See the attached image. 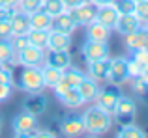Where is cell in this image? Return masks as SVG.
I'll return each mask as SVG.
<instances>
[{
    "label": "cell",
    "instance_id": "27",
    "mask_svg": "<svg viewBox=\"0 0 148 138\" xmlns=\"http://www.w3.org/2000/svg\"><path fill=\"white\" fill-rule=\"evenodd\" d=\"M0 62H6L13 66L17 60H15V51L11 47L10 39H0Z\"/></svg>",
    "mask_w": 148,
    "mask_h": 138
},
{
    "label": "cell",
    "instance_id": "4",
    "mask_svg": "<svg viewBox=\"0 0 148 138\" xmlns=\"http://www.w3.org/2000/svg\"><path fill=\"white\" fill-rule=\"evenodd\" d=\"M38 129V120L34 114H28V112H21L13 118V131H15V136H21V138H26V136H32V133Z\"/></svg>",
    "mask_w": 148,
    "mask_h": 138
},
{
    "label": "cell",
    "instance_id": "34",
    "mask_svg": "<svg viewBox=\"0 0 148 138\" xmlns=\"http://www.w3.org/2000/svg\"><path fill=\"white\" fill-rule=\"evenodd\" d=\"M11 43V47H13V51H15V54H17L21 49H25L26 45H28V39H26V34L25 36H13V39L10 41Z\"/></svg>",
    "mask_w": 148,
    "mask_h": 138
},
{
    "label": "cell",
    "instance_id": "40",
    "mask_svg": "<svg viewBox=\"0 0 148 138\" xmlns=\"http://www.w3.org/2000/svg\"><path fill=\"white\" fill-rule=\"evenodd\" d=\"M66 6V9H69V7H75V6H81V4H86L90 2V0H62Z\"/></svg>",
    "mask_w": 148,
    "mask_h": 138
},
{
    "label": "cell",
    "instance_id": "31",
    "mask_svg": "<svg viewBox=\"0 0 148 138\" xmlns=\"http://www.w3.org/2000/svg\"><path fill=\"white\" fill-rule=\"evenodd\" d=\"M111 4L114 6V9L118 11L120 15L133 13V9H135V0H112Z\"/></svg>",
    "mask_w": 148,
    "mask_h": 138
},
{
    "label": "cell",
    "instance_id": "14",
    "mask_svg": "<svg viewBox=\"0 0 148 138\" xmlns=\"http://www.w3.org/2000/svg\"><path fill=\"white\" fill-rule=\"evenodd\" d=\"M56 93V97L60 99L62 105L69 106V108H79V106L84 105V99L81 97L79 90L77 88H62V90L54 91Z\"/></svg>",
    "mask_w": 148,
    "mask_h": 138
},
{
    "label": "cell",
    "instance_id": "11",
    "mask_svg": "<svg viewBox=\"0 0 148 138\" xmlns=\"http://www.w3.org/2000/svg\"><path fill=\"white\" fill-rule=\"evenodd\" d=\"M126 45L130 51H143V49H148V28L146 26H141L135 32L127 34L126 36Z\"/></svg>",
    "mask_w": 148,
    "mask_h": 138
},
{
    "label": "cell",
    "instance_id": "12",
    "mask_svg": "<svg viewBox=\"0 0 148 138\" xmlns=\"http://www.w3.org/2000/svg\"><path fill=\"white\" fill-rule=\"evenodd\" d=\"M75 28H77V24H75V21L69 17L68 11H62V13L54 15L53 21H51V30H54V32H62V34L71 36V34L75 32Z\"/></svg>",
    "mask_w": 148,
    "mask_h": 138
},
{
    "label": "cell",
    "instance_id": "33",
    "mask_svg": "<svg viewBox=\"0 0 148 138\" xmlns=\"http://www.w3.org/2000/svg\"><path fill=\"white\" fill-rule=\"evenodd\" d=\"M133 60L139 62V66L143 69H148V49H143V51H135L133 52Z\"/></svg>",
    "mask_w": 148,
    "mask_h": 138
},
{
    "label": "cell",
    "instance_id": "5",
    "mask_svg": "<svg viewBox=\"0 0 148 138\" xmlns=\"http://www.w3.org/2000/svg\"><path fill=\"white\" fill-rule=\"evenodd\" d=\"M69 13V17L75 21V24H90L92 21H96V11H98V6H94L92 2H86V4H81V6H75V7H69L66 9Z\"/></svg>",
    "mask_w": 148,
    "mask_h": 138
},
{
    "label": "cell",
    "instance_id": "42",
    "mask_svg": "<svg viewBox=\"0 0 148 138\" xmlns=\"http://www.w3.org/2000/svg\"><path fill=\"white\" fill-rule=\"evenodd\" d=\"M17 2L19 0H0V7L2 6H11L13 7V6H17Z\"/></svg>",
    "mask_w": 148,
    "mask_h": 138
},
{
    "label": "cell",
    "instance_id": "6",
    "mask_svg": "<svg viewBox=\"0 0 148 138\" xmlns=\"http://www.w3.org/2000/svg\"><path fill=\"white\" fill-rule=\"evenodd\" d=\"M135 112H137V106H135V101H133V99L120 95L118 101H116L114 112H112V114H116V120H118L122 125H127V123H131V121H133Z\"/></svg>",
    "mask_w": 148,
    "mask_h": 138
},
{
    "label": "cell",
    "instance_id": "36",
    "mask_svg": "<svg viewBox=\"0 0 148 138\" xmlns=\"http://www.w3.org/2000/svg\"><path fill=\"white\" fill-rule=\"evenodd\" d=\"M127 71H130V76H135V78H137V76H141V73L145 71V69L139 66V62H135V60L131 58V60H127Z\"/></svg>",
    "mask_w": 148,
    "mask_h": 138
},
{
    "label": "cell",
    "instance_id": "41",
    "mask_svg": "<svg viewBox=\"0 0 148 138\" xmlns=\"http://www.w3.org/2000/svg\"><path fill=\"white\" fill-rule=\"evenodd\" d=\"M32 136H36V138H53L54 135L49 133V131H40V129H36V131L32 133Z\"/></svg>",
    "mask_w": 148,
    "mask_h": 138
},
{
    "label": "cell",
    "instance_id": "47",
    "mask_svg": "<svg viewBox=\"0 0 148 138\" xmlns=\"http://www.w3.org/2000/svg\"><path fill=\"white\" fill-rule=\"evenodd\" d=\"M146 28H148V24H146Z\"/></svg>",
    "mask_w": 148,
    "mask_h": 138
},
{
    "label": "cell",
    "instance_id": "9",
    "mask_svg": "<svg viewBox=\"0 0 148 138\" xmlns=\"http://www.w3.org/2000/svg\"><path fill=\"white\" fill-rule=\"evenodd\" d=\"M60 131H62V135H66V136H81V135H84L86 129H84L83 116H77V114L66 116L64 120H62V123H60Z\"/></svg>",
    "mask_w": 148,
    "mask_h": 138
},
{
    "label": "cell",
    "instance_id": "26",
    "mask_svg": "<svg viewBox=\"0 0 148 138\" xmlns=\"http://www.w3.org/2000/svg\"><path fill=\"white\" fill-rule=\"evenodd\" d=\"M41 76H43V84L49 88H54L62 78V69H56V67H51V66H45L41 69Z\"/></svg>",
    "mask_w": 148,
    "mask_h": 138
},
{
    "label": "cell",
    "instance_id": "46",
    "mask_svg": "<svg viewBox=\"0 0 148 138\" xmlns=\"http://www.w3.org/2000/svg\"><path fill=\"white\" fill-rule=\"evenodd\" d=\"M135 2H143V0H135Z\"/></svg>",
    "mask_w": 148,
    "mask_h": 138
},
{
    "label": "cell",
    "instance_id": "8",
    "mask_svg": "<svg viewBox=\"0 0 148 138\" xmlns=\"http://www.w3.org/2000/svg\"><path fill=\"white\" fill-rule=\"evenodd\" d=\"M130 78V71H127V60L126 58H114L111 60V67H109L107 80L111 84H122Z\"/></svg>",
    "mask_w": 148,
    "mask_h": 138
},
{
    "label": "cell",
    "instance_id": "29",
    "mask_svg": "<svg viewBox=\"0 0 148 138\" xmlns=\"http://www.w3.org/2000/svg\"><path fill=\"white\" fill-rule=\"evenodd\" d=\"M41 9H43L45 13H49L51 17H54V15L66 11V6H64L62 0H43V2H41Z\"/></svg>",
    "mask_w": 148,
    "mask_h": 138
},
{
    "label": "cell",
    "instance_id": "44",
    "mask_svg": "<svg viewBox=\"0 0 148 138\" xmlns=\"http://www.w3.org/2000/svg\"><path fill=\"white\" fill-rule=\"evenodd\" d=\"M94 6H105V4H111L112 0H90Z\"/></svg>",
    "mask_w": 148,
    "mask_h": 138
},
{
    "label": "cell",
    "instance_id": "24",
    "mask_svg": "<svg viewBox=\"0 0 148 138\" xmlns=\"http://www.w3.org/2000/svg\"><path fill=\"white\" fill-rule=\"evenodd\" d=\"M26 39H28V45L45 51V49H47V41H49V30H34V28H30L28 34H26Z\"/></svg>",
    "mask_w": 148,
    "mask_h": 138
},
{
    "label": "cell",
    "instance_id": "2",
    "mask_svg": "<svg viewBox=\"0 0 148 138\" xmlns=\"http://www.w3.org/2000/svg\"><path fill=\"white\" fill-rule=\"evenodd\" d=\"M19 86L21 90L28 91V93H38L45 88L43 76H41V69L34 66H23L21 75H19Z\"/></svg>",
    "mask_w": 148,
    "mask_h": 138
},
{
    "label": "cell",
    "instance_id": "43",
    "mask_svg": "<svg viewBox=\"0 0 148 138\" xmlns=\"http://www.w3.org/2000/svg\"><path fill=\"white\" fill-rule=\"evenodd\" d=\"M139 78H141L143 82H145V86L148 88V69H145V71L141 73V76H139Z\"/></svg>",
    "mask_w": 148,
    "mask_h": 138
},
{
    "label": "cell",
    "instance_id": "13",
    "mask_svg": "<svg viewBox=\"0 0 148 138\" xmlns=\"http://www.w3.org/2000/svg\"><path fill=\"white\" fill-rule=\"evenodd\" d=\"M11 22V36H25L30 30V17L23 9H15L10 19Z\"/></svg>",
    "mask_w": 148,
    "mask_h": 138
},
{
    "label": "cell",
    "instance_id": "19",
    "mask_svg": "<svg viewBox=\"0 0 148 138\" xmlns=\"http://www.w3.org/2000/svg\"><path fill=\"white\" fill-rule=\"evenodd\" d=\"M141 21H139L137 17H135L133 13H126V15H120L118 17V21H116V24H114V28L118 30L122 36H127V34H131V32H135L137 28H141Z\"/></svg>",
    "mask_w": 148,
    "mask_h": 138
},
{
    "label": "cell",
    "instance_id": "22",
    "mask_svg": "<svg viewBox=\"0 0 148 138\" xmlns=\"http://www.w3.org/2000/svg\"><path fill=\"white\" fill-rule=\"evenodd\" d=\"M111 36V28H107L105 24H101L98 21H92L90 24H86V39L92 41H109Z\"/></svg>",
    "mask_w": 148,
    "mask_h": 138
},
{
    "label": "cell",
    "instance_id": "3",
    "mask_svg": "<svg viewBox=\"0 0 148 138\" xmlns=\"http://www.w3.org/2000/svg\"><path fill=\"white\" fill-rule=\"evenodd\" d=\"M120 97V91H118V86L116 84H109V86L98 90V95H96V101H98V106L105 112L112 114L114 112V106H116V101Z\"/></svg>",
    "mask_w": 148,
    "mask_h": 138
},
{
    "label": "cell",
    "instance_id": "45",
    "mask_svg": "<svg viewBox=\"0 0 148 138\" xmlns=\"http://www.w3.org/2000/svg\"><path fill=\"white\" fill-rule=\"evenodd\" d=\"M0 127H2V116H0Z\"/></svg>",
    "mask_w": 148,
    "mask_h": 138
},
{
    "label": "cell",
    "instance_id": "28",
    "mask_svg": "<svg viewBox=\"0 0 148 138\" xmlns=\"http://www.w3.org/2000/svg\"><path fill=\"white\" fill-rule=\"evenodd\" d=\"M145 136H146V133L133 123L122 125V129L118 131V138H145Z\"/></svg>",
    "mask_w": 148,
    "mask_h": 138
},
{
    "label": "cell",
    "instance_id": "35",
    "mask_svg": "<svg viewBox=\"0 0 148 138\" xmlns=\"http://www.w3.org/2000/svg\"><path fill=\"white\" fill-rule=\"evenodd\" d=\"M10 37H11L10 19H0V39H10Z\"/></svg>",
    "mask_w": 148,
    "mask_h": 138
},
{
    "label": "cell",
    "instance_id": "1",
    "mask_svg": "<svg viewBox=\"0 0 148 138\" xmlns=\"http://www.w3.org/2000/svg\"><path fill=\"white\" fill-rule=\"evenodd\" d=\"M83 120H84V129L86 133H90L92 136H99L103 133L109 131L112 120H111V114L101 110L99 106H92L88 108L86 112L83 114Z\"/></svg>",
    "mask_w": 148,
    "mask_h": 138
},
{
    "label": "cell",
    "instance_id": "18",
    "mask_svg": "<svg viewBox=\"0 0 148 138\" xmlns=\"http://www.w3.org/2000/svg\"><path fill=\"white\" fill-rule=\"evenodd\" d=\"M109 67H111V60L109 58L96 60V62H88V75H90V78H94L96 82L107 80Z\"/></svg>",
    "mask_w": 148,
    "mask_h": 138
},
{
    "label": "cell",
    "instance_id": "15",
    "mask_svg": "<svg viewBox=\"0 0 148 138\" xmlns=\"http://www.w3.org/2000/svg\"><path fill=\"white\" fill-rule=\"evenodd\" d=\"M84 73H81V71H77V69H64L62 71V78H60V82L56 84V86L53 88L54 91H58V90H62V88H77L81 82H83V78H84Z\"/></svg>",
    "mask_w": 148,
    "mask_h": 138
},
{
    "label": "cell",
    "instance_id": "10",
    "mask_svg": "<svg viewBox=\"0 0 148 138\" xmlns=\"http://www.w3.org/2000/svg\"><path fill=\"white\" fill-rule=\"evenodd\" d=\"M43 51L41 49H36L32 45H26L25 49L17 52V62L21 66H34V67H40L41 62H43Z\"/></svg>",
    "mask_w": 148,
    "mask_h": 138
},
{
    "label": "cell",
    "instance_id": "23",
    "mask_svg": "<svg viewBox=\"0 0 148 138\" xmlns=\"http://www.w3.org/2000/svg\"><path fill=\"white\" fill-rule=\"evenodd\" d=\"M28 17H30V28H34V30H51V21H53V17H51L49 13H45L43 9L34 11Z\"/></svg>",
    "mask_w": 148,
    "mask_h": 138
},
{
    "label": "cell",
    "instance_id": "7",
    "mask_svg": "<svg viewBox=\"0 0 148 138\" xmlns=\"http://www.w3.org/2000/svg\"><path fill=\"white\" fill-rule=\"evenodd\" d=\"M83 58L86 62H96V60L109 58V45L107 41H92L86 39L83 45Z\"/></svg>",
    "mask_w": 148,
    "mask_h": 138
},
{
    "label": "cell",
    "instance_id": "37",
    "mask_svg": "<svg viewBox=\"0 0 148 138\" xmlns=\"http://www.w3.org/2000/svg\"><path fill=\"white\" fill-rule=\"evenodd\" d=\"M0 82L4 84H13V73H11V69H0Z\"/></svg>",
    "mask_w": 148,
    "mask_h": 138
},
{
    "label": "cell",
    "instance_id": "39",
    "mask_svg": "<svg viewBox=\"0 0 148 138\" xmlns=\"http://www.w3.org/2000/svg\"><path fill=\"white\" fill-rule=\"evenodd\" d=\"M133 90L137 91V93H146V91H148V88L145 86V82H143V80L137 76V80L133 82Z\"/></svg>",
    "mask_w": 148,
    "mask_h": 138
},
{
    "label": "cell",
    "instance_id": "17",
    "mask_svg": "<svg viewBox=\"0 0 148 138\" xmlns=\"http://www.w3.org/2000/svg\"><path fill=\"white\" fill-rule=\"evenodd\" d=\"M45 60V66H51V67H56V69H68L71 66V56H69L68 51H51L47 54Z\"/></svg>",
    "mask_w": 148,
    "mask_h": 138
},
{
    "label": "cell",
    "instance_id": "32",
    "mask_svg": "<svg viewBox=\"0 0 148 138\" xmlns=\"http://www.w3.org/2000/svg\"><path fill=\"white\" fill-rule=\"evenodd\" d=\"M41 2L43 0H19V6H21V9L25 11V13H34V11H38V9H41Z\"/></svg>",
    "mask_w": 148,
    "mask_h": 138
},
{
    "label": "cell",
    "instance_id": "21",
    "mask_svg": "<svg viewBox=\"0 0 148 138\" xmlns=\"http://www.w3.org/2000/svg\"><path fill=\"white\" fill-rule=\"evenodd\" d=\"M45 108H47V99H45V95H41L40 91H38V93H32V97H28L25 101V112L34 114V116L43 114Z\"/></svg>",
    "mask_w": 148,
    "mask_h": 138
},
{
    "label": "cell",
    "instance_id": "25",
    "mask_svg": "<svg viewBox=\"0 0 148 138\" xmlns=\"http://www.w3.org/2000/svg\"><path fill=\"white\" fill-rule=\"evenodd\" d=\"M77 90H79L81 97H83V99H84V103H86V101H92V99L98 95L99 86H98V82H96L94 78H86V76H84L83 82L77 86Z\"/></svg>",
    "mask_w": 148,
    "mask_h": 138
},
{
    "label": "cell",
    "instance_id": "20",
    "mask_svg": "<svg viewBox=\"0 0 148 138\" xmlns=\"http://www.w3.org/2000/svg\"><path fill=\"white\" fill-rule=\"evenodd\" d=\"M71 45V36L62 32H54L49 30V41H47V49L51 51H68Z\"/></svg>",
    "mask_w": 148,
    "mask_h": 138
},
{
    "label": "cell",
    "instance_id": "30",
    "mask_svg": "<svg viewBox=\"0 0 148 138\" xmlns=\"http://www.w3.org/2000/svg\"><path fill=\"white\" fill-rule=\"evenodd\" d=\"M133 15L141 21L143 26L148 24V0H143V2H135V9Z\"/></svg>",
    "mask_w": 148,
    "mask_h": 138
},
{
    "label": "cell",
    "instance_id": "38",
    "mask_svg": "<svg viewBox=\"0 0 148 138\" xmlns=\"http://www.w3.org/2000/svg\"><path fill=\"white\" fill-rule=\"evenodd\" d=\"M10 93H11V84H4V82H0V103L8 101Z\"/></svg>",
    "mask_w": 148,
    "mask_h": 138
},
{
    "label": "cell",
    "instance_id": "16",
    "mask_svg": "<svg viewBox=\"0 0 148 138\" xmlns=\"http://www.w3.org/2000/svg\"><path fill=\"white\" fill-rule=\"evenodd\" d=\"M120 13L114 9L112 4H105V6H98V11H96V21L105 24L107 28H114L116 21H118Z\"/></svg>",
    "mask_w": 148,
    "mask_h": 138
}]
</instances>
